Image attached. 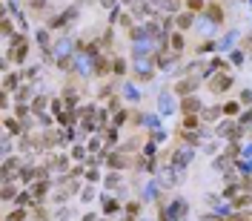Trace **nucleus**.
Instances as JSON below:
<instances>
[{
    "label": "nucleus",
    "instance_id": "nucleus-13",
    "mask_svg": "<svg viewBox=\"0 0 252 221\" xmlns=\"http://www.w3.org/2000/svg\"><path fill=\"white\" fill-rule=\"evenodd\" d=\"M26 83V78H23V72H6L3 75V92H9V95H15L20 86Z\"/></svg>",
    "mask_w": 252,
    "mask_h": 221
},
{
    "label": "nucleus",
    "instance_id": "nucleus-4",
    "mask_svg": "<svg viewBox=\"0 0 252 221\" xmlns=\"http://www.w3.org/2000/svg\"><path fill=\"white\" fill-rule=\"evenodd\" d=\"M195 161V147H189V144H181V147H175L172 152H169V164H172L175 170H187L189 164Z\"/></svg>",
    "mask_w": 252,
    "mask_h": 221
},
{
    "label": "nucleus",
    "instance_id": "nucleus-36",
    "mask_svg": "<svg viewBox=\"0 0 252 221\" xmlns=\"http://www.w3.org/2000/svg\"><path fill=\"white\" fill-rule=\"evenodd\" d=\"M34 40L40 43V49H43V46H52V29H37Z\"/></svg>",
    "mask_w": 252,
    "mask_h": 221
},
{
    "label": "nucleus",
    "instance_id": "nucleus-8",
    "mask_svg": "<svg viewBox=\"0 0 252 221\" xmlns=\"http://www.w3.org/2000/svg\"><path fill=\"white\" fill-rule=\"evenodd\" d=\"M232 83H235V80H232L229 72H215L212 78L206 80V89H209L212 95H223V92H229V89H232Z\"/></svg>",
    "mask_w": 252,
    "mask_h": 221
},
{
    "label": "nucleus",
    "instance_id": "nucleus-14",
    "mask_svg": "<svg viewBox=\"0 0 252 221\" xmlns=\"http://www.w3.org/2000/svg\"><path fill=\"white\" fill-rule=\"evenodd\" d=\"M61 98L66 101V107H69V110H78V107H80V89L75 86V83H66V86L61 89Z\"/></svg>",
    "mask_w": 252,
    "mask_h": 221
},
{
    "label": "nucleus",
    "instance_id": "nucleus-12",
    "mask_svg": "<svg viewBox=\"0 0 252 221\" xmlns=\"http://www.w3.org/2000/svg\"><path fill=\"white\" fill-rule=\"evenodd\" d=\"M166 210H169V219L172 221H184L189 216V201L187 198H172V201L166 204Z\"/></svg>",
    "mask_w": 252,
    "mask_h": 221
},
{
    "label": "nucleus",
    "instance_id": "nucleus-32",
    "mask_svg": "<svg viewBox=\"0 0 252 221\" xmlns=\"http://www.w3.org/2000/svg\"><path fill=\"white\" fill-rule=\"evenodd\" d=\"M129 118H132V110H118L115 115H112V126H118V129H121L124 124H129Z\"/></svg>",
    "mask_w": 252,
    "mask_h": 221
},
{
    "label": "nucleus",
    "instance_id": "nucleus-35",
    "mask_svg": "<svg viewBox=\"0 0 252 221\" xmlns=\"http://www.w3.org/2000/svg\"><path fill=\"white\" fill-rule=\"evenodd\" d=\"M215 49H218V43H215V40H201L195 52H198V58H204V55H212Z\"/></svg>",
    "mask_w": 252,
    "mask_h": 221
},
{
    "label": "nucleus",
    "instance_id": "nucleus-53",
    "mask_svg": "<svg viewBox=\"0 0 252 221\" xmlns=\"http://www.w3.org/2000/svg\"><path fill=\"white\" fill-rule=\"evenodd\" d=\"M97 219H100L97 213H83V219H80V221H97Z\"/></svg>",
    "mask_w": 252,
    "mask_h": 221
},
{
    "label": "nucleus",
    "instance_id": "nucleus-43",
    "mask_svg": "<svg viewBox=\"0 0 252 221\" xmlns=\"http://www.w3.org/2000/svg\"><path fill=\"white\" fill-rule=\"evenodd\" d=\"M124 213L126 216H141V201H126Z\"/></svg>",
    "mask_w": 252,
    "mask_h": 221
},
{
    "label": "nucleus",
    "instance_id": "nucleus-44",
    "mask_svg": "<svg viewBox=\"0 0 252 221\" xmlns=\"http://www.w3.org/2000/svg\"><path fill=\"white\" fill-rule=\"evenodd\" d=\"M49 3L46 0H29V9L34 12V15H43V9H46Z\"/></svg>",
    "mask_w": 252,
    "mask_h": 221
},
{
    "label": "nucleus",
    "instance_id": "nucleus-49",
    "mask_svg": "<svg viewBox=\"0 0 252 221\" xmlns=\"http://www.w3.org/2000/svg\"><path fill=\"white\" fill-rule=\"evenodd\" d=\"M201 221H226V219H223L220 213H215V210H209V213H204V216H201Z\"/></svg>",
    "mask_w": 252,
    "mask_h": 221
},
{
    "label": "nucleus",
    "instance_id": "nucleus-5",
    "mask_svg": "<svg viewBox=\"0 0 252 221\" xmlns=\"http://www.w3.org/2000/svg\"><path fill=\"white\" fill-rule=\"evenodd\" d=\"M155 72H158V66L152 58H135V72H132L135 83H149L155 78Z\"/></svg>",
    "mask_w": 252,
    "mask_h": 221
},
{
    "label": "nucleus",
    "instance_id": "nucleus-54",
    "mask_svg": "<svg viewBox=\"0 0 252 221\" xmlns=\"http://www.w3.org/2000/svg\"><path fill=\"white\" fill-rule=\"evenodd\" d=\"M135 219H138V216H126V219H124V221H135Z\"/></svg>",
    "mask_w": 252,
    "mask_h": 221
},
{
    "label": "nucleus",
    "instance_id": "nucleus-3",
    "mask_svg": "<svg viewBox=\"0 0 252 221\" xmlns=\"http://www.w3.org/2000/svg\"><path fill=\"white\" fill-rule=\"evenodd\" d=\"M6 58H9L12 63H17V66H20V63L29 58V37H26V35H15V37L9 40Z\"/></svg>",
    "mask_w": 252,
    "mask_h": 221
},
{
    "label": "nucleus",
    "instance_id": "nucleus-9",
    "mask_svg": "<svg viewBox=\"0 0 252 221\" xmlns=\"http://www.w3.org/2000/svg\"><path fill=\"white\" fill-rule=\"evenodd\" d=\"M112 58H115V55L100 52V55L92 61V75H97V78H109L112 75Z\"/></svg>",
    "mask_w": 252,
    "mask_h": 221
},
{
    "label": "nucleus",
    "instance_id": "nucleus-24",
    "mask_svg": "<svg viewBox=\"0 0 252 221\" xmlns=\"http://www.w3.org/2000/svg\"><path fill=\"white\" fill-rule=\"evenodd\" d=\"M49 107H52V98H49V95H34V101H32V115H43Z\"/></svg>",
    "mask_w": 252,
    "mask_h": 221
},
{
    "label": "nucleus",
    "instance_id": "nucleus-47",
    "mask_svg": "<svg viewBox=\"0 0 252 221\" xmlns=\"http://www.w3.org/2000/svg\"><path fill=\"white\" fill-rule=\"evenodd\" d=\"M141 152H143V155H152V158H155V155H158V144H155V141H146Z\"/></svg>",
    "mask_w": 252,
    "mask_h": 221
},
{
    "label": "nucleus",
    "instance_id": "nucleus-39",
    "mask_svg": "<svg viewBox=\"0 0 252 221\" xmlns=\"http://www.w3.org/2000/svg\"><path fill=\"white\" fill-rule=\"evenodd\" d=\"M69 219H72V210H69L66 204H61L58 210H55V221H69Z\"/></svg>",
    "mask_w": 252,
    "mask_h": 221
},
{
    "label": "nucleus",
    "instance_id": "nucleus-1",
    "mask_svg": "<svg viewBox=\"0 0 252 221\" xmlns=\"http://www.w3.org/2000/svg\"><path fill=\"white\" fill-rule=\"evenodd\" d=\"M78 17H80V6H78V3H72L69 9H63V12H58L55 17H49L46 29H52V32H69L75 23H78Z\"/></svg>",
    "mask_w": 252,
    "mask_h": 221
},
{
    "label": "nucleus",
    "instance_id": "nucleus-57",
    "mask_svg": "<svg viewBox=\"0 0 252 221\" xmlns=\"http://www.w3.org/2000/svg\"><path fill=\"white\" fill-rule=\"evenodd\" d=\"M143 221H152V219H143Z\"/></svg>",
    "mask_w": 252,
    "mask_h": 221
},
{
    "label": "nucleus",
    "instance_id": "nucleus-18",
    "mask_svg": "<svg viewBox=\"0 0 252 221\" xmlns=\"http://www.w3.org/2000/svg\"><path fill=\"white\" fill-rule=\"evenodd\" d=\"M69 155H72V161H75V164H86V158L92 155V152H89V147H86V141H78V144H72Z\"/></svg>",
    "mask_w": 252,
    "mask_h": 221
},
{
    "label": "nucleus",
    "instance_id": "nucleus-19",
    "mask_svg": "<svg viewBox=\"0 0 252 221\" xmlns=\"http://www.w3.org/2000/svg\"><path fill=\"white\" fill-rule=\"evenodd\" d=\"M201 118H204V124H218V121H223V107H220V104H215V107H204Z\"/></svg>",
    "mask_w": 252,
    "mask_h": 221
},
{
    "label": "nucleus",
    "instance_id": "nucleus-55",
    "mask_svg": "<svg viewBox=\"0 0 252 221\" xmlns=\"http://www.w3.org/2000/svg\"><path fill=\"white\" fill-rule=\"evenodd\" d=\"M97 221H112V219H109V216H103V219H97Z\"/></svg>",
    "mask_w": 252,
    "mask_h": 221
},
{
    "label": "nucleus",
    "instance_id": "nucleus-56",
    "mask_svg": "<svg viewBox=\"0 0 252 221\" xmlns=\"http://www.w3.org/2000/svg\"><path fill=\"white\" fill-rule=\"evenodd\" d=\"M238 3H250V0H238Z\"/></svg>",
    "mask_w": 252,
    "mask_h": 221
},
{
    "label": "nucleus",
    "instance_id": "nucleus-7",
    "mask_svg": "<svg viewBox=\"0 0 252 221\" xmlns=\"http://www.w3.org/2000/svg\"><path fill=\"white\" fill-rule=\"evenodd\" d=\"M155 178L160 181V187H163V189H175L181 181H184V173H181V170H175L172 164H163V167L158 170Z\"/></svg>",
    "mask_w": 252,
    "mask_h": 221
},
{
    "label": "nucleus",
    "instance_id": "nucleus-42",
    "mask_svg": "<svg viewBox=\"0 0 252 221\" xmlns=\"http://www.w3.org/2000/svg\"><path fill=\"white\" fill-rule=\"evenodd\" d=\"M238 101L244 104V110H250L252 107V89H241V92H238Z\"/></svg>",
    "mask_w": 252,
    "mask_h": 221
},
{
    "label": "nucleus",
    "instance_id": "nucleus-22",
    "mask_svg": "<svg viewBox=\"0 0 252 221\" xmlns=\"http://www.w3.org/2000/svg\"><path fill=\"white\" fill-rule=\"evenodd\" d=\"M118 149H121V152H129V155H138V152L143 149V141L132 135V138H126L124 144H118Z\"/></svg>",
    "mask_w": 252,
    "mask_h": 221
},
{
    "label": "nucleus",
    "instance_id": "nucleus-2",
    "mask_svg": "<svg viewBox=\"0 0 252 221\" xmlns=\"http://www.w3.org/2000/svg\"><path fill=\"white\" fill-rule=\"evenodd\" d=\"M215 135L223 141H244L247 138V126L241 124L238 118H223L215 124Z\"/></svg>",
    "mask_w": 252,
    "mask_h": 221
},
{
    "label": "nucleus",
    "instance_id": "nucleus-46",
    "mask_svg": "<svg viewBox=\"0 0 252 221\" xmlns=\"http://www.w3.org/2000/svg\"><path fill=\"white\" fill-rule=\"evenodd\" d=\"M112 95H115V89H112V83H103V86H100V92H97V98H100V101H109Z\"/></svg>",
    "mask_w": 252,
    "mask_h": 221
},
{
    "label": "nucleus",
    "instance_id": "nucleus-6",
    "mask_svg": "<svg viewBox=\"0 0 252 221\" xmlns=\"http://www.w3.org/2000/svg\"><path fill=\"white\" fill-rule=\"evenodd\" d=\"M201 83H204V78H195V75H181V78L175 80L172 92L178 95V98H187V95L198 92V89H201Z\"/></svg>",
    "mask_w": 252,
    "mask_h": 221
},
{
    "label": "nucleus",
    "instance_id": "nucleus-26",
    "mask_svg": "<svg viewBox=\"0 0 252 221\" xmlns=\"http://www.w3.org/2000/svg\"><path fill=\"white\" fill-rule=\"evenodd\" d=\"M32 101H34V86L32 83H23L15 92V104H32Z\"/></svg>",
    "mask_w": 252,
    "mask_h": 221
},
{
    "label": "nucleus",
    "instance_id": "nucleus-16",
    "mask_svg": "<svg viewBox=\"0 0 252 221\" xmlns=\"http://www.w3.org/2000/svg\"><path fill=\"white\" fill-rule=\"evenodd\" d=\"M100 207H103V216H118V213H124V207H121V201L118 198H112L109 192H103L100 195Z\"/></svg>",
    "mask_w": 252,
    "mask_h": 221
},
{
    "label": "nucleus",
    "instance_id": "nucleus-11",
    "mask_svg": "<svg viewBox=\"0 0 252 221\" xmlns=\"http://www.w3.org/2000/svg\"><path fill=\"white\" fill-rule=\"evenodd\" d=\"M181 115H201L204 112V101L198 98V95H187V98H181Z\"/></svg>",
    "mask_w": 252,
    "mask_h": 221
},
{
    "label": "nucleus",
    "instance_id": "nucleus-27",
    "mask_svg": "<svg viewBox=\"0 0 252 221\" xmlns=\"http://www.w3.org/2000/svg\"><path fill=\"white\" fill-rule=\"evenodd\" d=\"M178 126H181V129H201V126H204V118H201V115H181Z\"/></svg>",
    "mask_w": 252,
    "mask_h": 221
},
{
    "label": "nucleus",
    "instance_id": "nucleus-31",
    "mask_svg": "<svg viewBox=\"0 0 252 221\" xmlns=\"http://www.w3.org/2000/svg\"><path fill=\"white\" fill-rule=\"evenodd\" d=\"M124 98L126 101H132V104H138V101H141V89L129 80V83H124Z\"/></svg>",
    "mask_w": 252,
    "mask_h": 221
},
{
    "label": "nucleus",
    "instance_id": "nucleus-48",
    "mask_svg": "<svg viewBox=\"0 0 252 221\" xmlns=\"http://www.w3.org/2000/svg\"><path fill=\"white\" fill-rule=\"evenodd\" d=\"M158 110L163 112V115H166V112H172V101H169V95H163V98H160V104H158Z\"/></svg>",
    "mask_w": 252,
    "mask_h": 221
},
{
    "label": "nucleus",
    "instance_id": "nucleus-28",
    "mask_svg": "<svg viewBox=\"0 0 252 221\" xmlns=\"http://www.w3.org/2000/svg\"><path fill=\"white\" fill-rule=\"evenodd\" d=\"M126 72H129V61L121 58V55H115V58H112V75H115V78H124Z\"/></svg>",
    "mask_w": 252,
    "mask_h": 221
},
{
    "label": "nucleus",
    "instance_id": "nucleus-17",
    "mask_svg": "<svg viewBox=\"0 0 252 221\" xmlns=\"http://www.w3.org/2000/svg\"><path fill=\"white\" fill-rule=\"evenodd\" d=\"M175 29H181V32L195 29V12H189V9L178 12V15H175Z\"/></svg>",
    "mask_w": 252,
    "mask_h": 221
},
{
    "label": "nucleus",
    "instance_id": "nucleus-29",
    "mask_svg": "<svg viewBox=\"0 0 252 221\" xmlns=\"http://www.w3.org/2000/svg\"><path fill=\"white\" fill-rule=\"evenodd\" d=\"M220 107H223V118H241V112H244V104L241 101H226Z\"/></svg>",
    "mask_w": 252,
    "mask_h": 221
},
{
    "label": "nucleus",
    "instance_id": "nucleus-50",
    "mask_svg": "<svg viewBox=\"0 0 252 221\" xmlns=\"http://www.w3.org/2000/svg\"><path fill=\"white\" fill-rule=\"evenodd\" d=\"M241 49H244V52H247V55L252 58V35H247V37H241Z\"/></svg>",
    "mask_w": 252,
    "mask_h": 221
},
{
    "label": "nucleus",
    "instance_id": "nucleus-41",
    "mask_svg": "<svg viewBox=\"0 0 252 221\" xmlns=\"http://www.w3.org/2000/svg\"><path fill=\"white\" fill-rule=\"evenodd\" d=\"M100 181V170L97 167H86V184H97Z\"/></svg>",
    "mask_w": 252,
    "mask_h": 221
},
{
    "label": "nucleus",
    "instance_id": "nucleus-37",
    "mask_svg": "<svg viewBox=\"0 0 252 221\" xmlns=\"http://www.w3.org/2000/svg\"><path fill=\"white\" fill-rule=\"evenodd\" d=\"M146 112H141V110H132V118H129V124L132 126H146Z\"/></svg>",
    "mask_w": 252,
    "mask_h": 221
},
{
    "label": "nucleus",
    "instance_id": "nucleus-51",
    "mask_svg": "<svg viewBox=\"0 0 252 221\" xmlns=\"http://www.w3.org/2000/svg\"><path fill=\"white\" fill-rule=\"evenodd\" d=\"M241 187L252 192V175H241Z\"/></svg>",
    "mask_w": 252,
    "mask_h": 221
},
{
    "label": "nucleus",
    "instance_id": "nucleus-33",
    "mask_svg": "<svg viewBox=\"0 0 252 221\" xmlns=\"http://www.w3.org/2000/svg\"><path fill=\"white\" fill-rule=\"evenodd\" d=\"M206 3H209V0H184V9H189V12H195V15H204Z\"/></svg>",
    "mask_w": 252,
    "mask_h": 221
},
{
    "label": "nucleus",
    "instance_id": "nucleus-10",
    "mask_svg": "<svg viewBox=\"0 0 252 221\" xmlns=\"http://www.w3.org/2000/svg\"><path fill=\"white\" fill-rule=\"evenodd\" d=\"M204 17L212 23V26H223V20H226V15H223V6H220L218 0H209V3H206Z\"/></svg>",
    "mask_w": 252,
    "mask_h": 221
},
{
    "label": "nucleus",
    "instance_id": "nucleus-52",
    "mask_svg": "<svg viewBox=\"0 0 252 221\" xmlns=\"http://www.w3.org/2000/svg\"><path fill=\"white\" fill-rule=\"evenodd\" d=\"M218 149H220L218 144H206V147H204V152H206V155H218Z\"/></svg>",
    "mask_w": 252,
    "mask_h": 221
},
{
    "label": "nucleus",
    "instance_id": "nucleus-15",
    "mask_svg": "<svg viewBox=\"0 0 252 221\" xmlns=\"http://www.w3.org/2000/svg\"><path fill=\"white\" fill-rule=\"evenodd\" d=\"M15 23H17V20L12 17V12L3 6V20H0V35H3V40H12V37L17 35V32H15Z\"/></svg>",
    "mask_w": 252,
    "mask_h": 221
},
{
    "label": "nucleus",
    "instance_id": "nucleus-21",
    "mask_svg": "<svg viewBox=\"0 0 252 221\" xmlns=\"http://www.w3.org/2000/svg\"><path fill=\"white\" fill-rule=\"evenodd\" d=\"M166 43H169V49L172 52H178V55H184V49H187V40H184V32L175 29L169 37H166Z\"/></svg>",
    "mask_w": 252,
    "mask_h": 221
},
{
    "label": "nucleus",
    "instance_id": "nucleus-30",
    "mask_svg": "<svg viewBox=\"0 0 252 221\" xmlns=\"http://www.w3.org/2000/svg\"><path fill=\"white\" fill-rule=\"evenodd\" d=\"M32 210H26V207H15L9 216H3V221H29Z\"/></svg>",
    "mask_w": 252,
    "mask_h": 221
},
{
    "label": "nucleus",
    "instance_id": "nucleus-34",
    "mask_svg": "<svg viewBox=\"0 0 252 221\" xmlns=\"http://www.w3.org/2000/svg\"><path fill=\"white\" fill-rule=\"evenodd\" d=\"M29 221H52V216H49V210L43 204H37L34 210H32V216H29Z\"/></svg>",
    "mask_w": 252,
    "mask_h": 221
},
{
    "label": "nucleus",
    "instance_id": "nucleus-45",
    "mask_svg": "<svg viewBox=\"0 0 252 221\" xmlns=\"http://www.w3.org/2000/svg\"><path fill=\"white\" fill-rule=\"evenodd\" d=\"M106 107H109V112H112V115H115L118 110H124V107H121V95H112L109 101H106Z\"/></svg>",
    "mask_w": 252,
    "mask_h": 221
},
{
    "label": "nucleus",
    "instance_id": "nucleus-20",
    "mask_svg": "<svg viewBox=\"0 0 252 221\" xmlns=\"http://www.w3.org/2000/svg\"><path fill=\"white\" fill-rule=\"evenodd\" d=\"M100 135H103V144H106V152H109V149H115V147H118V141H121V135H118V126H103V129H100Z\"/></svg>",
    "mask_w": 252,
    "mask_h": 221
},
{
    "label": "nucleus",
    "instance_id": "nucleus-38",
    "mask_svg": "<svg viewBox=\"0 0 252 221\" xmlns=\"http://www.w3.org/2000/svg\"><path fill=\"white\" fill-rule=\"evenodd\" d=\"M244 58H247V52H244L241 46L229 52V63H232V66H241V63H244Z\"/></svg>",
    "mask_w": 252,
    "mask_h": 221
},
{
    "label": "nucleus",
    "instance_id": "nucleus-23",
    "mask_svg": "<svg viewBox=\"0 0 252 221\" xmlns=\"http://www.w3.org/2000/svg\"><path fill=\"white\" fill-rule=\"evenodd\" d=\"M80 124V115L78 110H63L58 115V126H78Z\"/></svg>",
    "mask_w": 252,
    "mask_h": 221
},
{
    "label": "nucleus",
    "instance_id": "nucleus-40",
    "mask_svg": "<svg viewBox=\"0 0 252 221\" xmlns=\"http://www.w3.org/2000/svg\"><path fill=\"white\" fill-rule=\"evenodd\" d=\"M92 198H94V187L86 184V187L80 189V201H83V204H92Z\"/></svg>",
    "mask_w": 252,
    "mask_h": 221
},
{
    "label": "nucleus",
    "instance_id": "nucleus-25",
    "mask_svg": "<svg viewBox=\"0 0 252 221\" xmlns=\"http://www.w3.org/2000/svg\"><path fill=\"white\" fill-rule=\"evenodd\" d=\"M103 187H106V189H124V178H121V170H112V173L103 175Z\"/></svg>",
    "mask_w": 252,
    "mask_h": 221
}]
</instances>
